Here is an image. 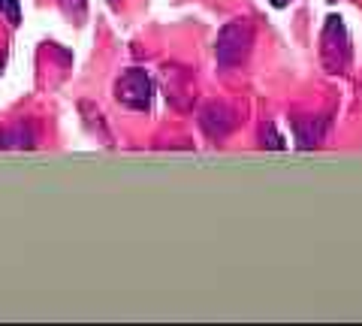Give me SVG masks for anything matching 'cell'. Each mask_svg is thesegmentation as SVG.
<instances>
[{"instance_id":"6da1fadb","label":"cell","mask_w":362,"mask_h":326,"mask_svg":"<svg viewBox=\"0 0 362 326\" xmlns=\"http://www.w3.org/2000/svg\"><path fill=\"white\" fill-rule=\"evenodd\" d=\"M320 61L326 73H344L350 61H354V46H350V33L341 16H326V25L320 33Z\"/></svg>"},{"instance_id":"7a4b0ae2","label":"cell","mask_w":362,"mask_h":326,"mask_svg":"<svg viewBox=\"0 0 362 326\" xmlns=\"http://www.w3.org/2000/svg\"><path fill=\"white\" fill-rule=\"evenodd\" d=\"M254 46V30L251 25H242V21H230L218 30V42H214V61H218L221 70H233L239 66Z\"/></svg>"},{"instance_id":"3957f363","label":"cell","mask_w":362,"mask_h":326,"mask_svg":"<svg viewBox=\"0 0 362 326\" xmlns=\"http://www.w3.org/2000/svg\"><path fill=\"white\" fill-rule=\"evenodd\" d=\"M115 97H118V103H124L127 109L151 112V103H154V82H151V76L145 73L142 66H130V70L121 73V78L115 82Z\"/></svg>"},{"instance_id":"277c9868","label":"cell","mask_w":362,"mask_h":326,"mask_svg":"<svg viewBox=\"0 0 362 326\" xmlns=\"http://www.w3.org/2000/svg\"><path fill=\"white\" fill-rule=\"evenodd\" d=\"M290 124H293V136H296V149L308 151L326 139V133L332 127V115H293Z\"/></svg>"},{"instance_id":"5b68a950","label":"cell","mask_w":362,"mask_h":326,"mask_svg":"<svg viewBox=\"0 0 362 326\" xmlns=\"http://www.w3.org/2000/svg\"><path fill=\"white\" fill-rule=\"evenodd\" d=\"M235 124H239V115H235L230 106H223V103H209V106L199 109V127L211 139L230 136V133L235 130Z\"/></svg>"},{"instance_id":"8992f818","label":"cell","mask_w":362,"mask_h":326,"mask_svg":"<svg viewBox=\"0 0 362 326\" xmlns=\"http://www.w3.org/2000/svg\"><path fill=\"white\" fill-rule=\"evenodd\" d=\"M33 145H37V133L25 124L16 130H0V149H33Z\"/></svg>"},{"instance_id":"52a82bcc","label":"cell","mask_w":362,"mask_h":326,"mask_svg":"<svg viewBox=\"0 0 362 326\" xmlns=\"http://www.w3.org/2000/svg\"><path fill=\"white\" fill-rule=\"evenodd\" d=\"M259 136H263V149H275V151H281V149H287V142L278 136V130H275V124H263V130H259Z\"/></svg>"},{"instance_id":"ba28073f","label":"cell","mask_w":362,"mask_h":326,"mask_svg":"<svg viewBox=\"0 0 362 326\" xmlns=\"http://www.w3.org/2000/svg\"><path fill=\"white\" fill-rule=\"evenodd\" d=\"M61 4V9L70 18H76V21H82L85 18V13H88V0H58Z\"/></svg>"},{"instance_id":"9c48e42d","label":"cell","mask_w":362,"mask_h":326,"mask_svg":"<svg viewBox=\"0 0 362 326\" xmlns=\"http://www.w3.org/2000/svg\"><path fill=\"white\" fill-rule=\"evenodd\" d=\"M0 13H6L9 25H18V21H21V9H18V0H0Z\"/></svg>"},{"instance_id":"30bf717a","label":"cell","mask_w":362,"mask_h":326,"mask_svg":"<svg viewBox=\"0 0 362 326\" xmlns=\"http://www.w3.org/2000/svg\"><path fill=\"white\" fill-rule=\"evenodd\" d=\"M269 4H272V6H275V9H284V6L290 4V0H269Z\"/></svg>"},{"instance_id":"8fae6325","label":"cell","mask_w":362,"mask_h":326,"mask_svg":"<svg viewBox=\"0 0 362 326\" xmlns=\"http://www.w3.org/2000/svg\"><path fill=\"white\" fill-rule=\"evenodd\" d=\"M109 4H112V6H118V0H109Z\"/></svg>"}]
</instances>
